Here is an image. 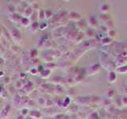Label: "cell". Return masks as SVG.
Masks as SVG:
<instances>
[{"instance_id": "1", "label": "cell", "mask_w": 127, "mask_h": 119, "mask_svg": "<svg viewBox=\"0 0 127 119\" xmlns=\"http://www.w3.org/2000/svg\"><path fill=\"white\" fill-rule=\"evenodd\" d=\"M10 111V106L9 104L7 105L4 108H3V110H2V112H1V117L3 118V119H6L7 117H8V115H9V113Z\"/></svg>"}, {"instance_id": "2", "label": "cell", "mask_w": 127, "mask_h": 119, "mask_svg": "<svg viewBox=\"0 0 127 119\" xmlns=\"http://www.w3.org/2000/svg\"><path fill=\"white\" fill-rule=\"evenodd\" d=\"M30 117L35 119H39L41 118V113L38 112L37 110H33L30 112Z\"/></svg>"}, {"instance_id": "3", "label": "cell", "mask_w": 127, "mask_h": 119, "mask_svg": "<svg viewBox=\"0 0 127 119\" xmlns=\"http://www.w3.org/2000/svg\"><path fill=\"white\" fill-rule=\"evenodd\" d=\"M32 13H33V10H32V8H31V7L25 8V12H24V15H25L24 18H27V17H30V16L32 15Z\"/></svg>"}, {"instance_id": "4", "label": "cell", "mask_w": 127, "mask_h": 119, "mask_svg": "<svg viewBox=\"0 0 127 119\" xmlns=\"http://www.w3.org/2000/svg\"><path fill=\"white\" fill-rule=\"evenodd\" d=\"M10 19H11V20H12L13 21H15V22H18V21H21L22 18H21L19 15H18V14H13L12 16H11Z\"/></svg>"}, {"instance_id": "5", "label": "cell", "mask_w": 127, "mask_h": 119, "mask_svg": "<svg viewBox=\"0 0 127 119\" xmlns=\"http://www.w3.org/2000/svg\"><path fill=\"white\" fill-rule=\"evenodd\" d=\"M21 23H22V26H27L28 25L30 24V20L28 18H22V19H21Z\"/></svg>"}, {"instance_id": "6", "label": "cell", "mask_w": 127, "mask_h": 119, "mask_svg": "<svg viewBox=\"0 0 127 119\" xmlns=\"http://www.w3.org/2000/svg\"><path fill=\"white\" fill-rule=\"evenodd\" d=\"M39 13H41V14H39V18H40V19H43L45 18L44 17V16H45L44 12L42 11V10H40V12H39Z\"/></svg>"}, {"instance_id": "7", "label": "cell", "mask_w": 127, "mask_h": 119, "mask_svg": "<svg viewBox=\"0 0 127 119\" xmlns=\"http://www.w3.org/2000/svg\"><path fill=\"white\" fill-rule=\"evenodd\" d=\"M30 72L31 74H33V75H36L37 74V69H31V71H30Z\"/></svg>"}, {"instance_id": "8", "label": "cell", "mask_w": 127, "mask_h": 119, "mask_svg": "<svg viewBox=\"0 0 127 119\" xmlns=\"http://www.w3.org/2000/svg\"><path fill=\"white\" fill-rule=\"evenodd\" d=\"M16 119H25V118H24V116H23V115L19 114V115H18V116L16 117Z\"/></svg>"}, {"instance_id": "9", "label": "cell", "mask_w": 127, "mask_h": 119, "mask_svg": "<svg viewBox=\"0 0 127 119\" xmlns=\"http://www.w3.org/2000/svg\"><path fill=\"white\" fill-rule=\"evenodd\" d=\"M45 119H49V118H45Z\"/></svg>"}]
</instances>
